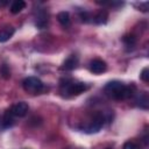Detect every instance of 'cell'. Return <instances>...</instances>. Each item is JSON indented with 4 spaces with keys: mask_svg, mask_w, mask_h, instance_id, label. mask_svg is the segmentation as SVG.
I'll return each mask as SVG.
<instances>
[{
    "mask_svg": "<svg viewBox=\"0 0 149 149\" xmlns=\"http://www.w3.org/2000/svg\"><path fill=\"white\" fill-rule=\"evenodd\" d=\"M134 86H127L119 80H112L104 87L105 93L114 100H126L134 95Z\"/></svg>",
    "mask_w": 149,
    "mask_h": 149,
    "instance_id": "6da1fadb",
    "label": "cell"
},
{
    "mask_svg": "<svg viewBox=\"0 0 149 149\" xmlns=\"http://www.w3.org/2000/svg\"><path fill=\"white\" fill-rule=\"evenodd\" d=\"M61 93L63 95H78L87 90L85 83L81 81H73V80H65L61 83Z\"/></svg>",
    "mask_w": 149,
    "mask_h": 149,
    "instance_id": "7a4b0ae2",
    "label": "cell"
},
{
    "mask_svg": "<svg viewBox=\"0 0 149 149\" xmlns=\"http://www.w3.org/2000/svg\"><path fill=\"white\" fill-rule=\"evenodd\" d=\"M22 86H23V90L26 92L30 93V94H38L44 88V84L37 77H27V78H24L23 81H22Z\"/></svg>",
    "mask_w": 149,
    "mask_h": 149,
    "instance_id": "3957f363",
    "label": "cell"
},
{
    "mask_svg": "<svg viewBox=\"0 0 149 149\" xmlns=\"http://www.w3.org/2000/svg\"><path fill=\"white\" fill-rule=\"evenodd\" d=\"M104 122H105V116L101 114V113H97L94 114V116L91 119V121L87 123V126L84 127V132L86 133H97L99 132L102 126H104Z\"/></svg>",
    "mask_w": 149,
    "mask_h": 149,
    "instance_id": "277c9868",
    "label": "cell"
},
{
    "mask_svg": "<svg viewBox=\"0 0 149 149\" xmlns=\"http://www.w3.org/2000/svg\"><path fill=\"white\" fill-rule=\"evenodd\" d=\"M88 69H90V71H91L92 73H94V74H100V73H102V72H105V71L107 70V64H106L105 61L97 58V59H93V61L90 62Z\"/></svg>",
    "mask_w": 149,
    "mask_h": 149,
    "instance_id": "5b68a950",
    "label": "cell"
},
{
    "mask_svg": "<svg viewBox=\"0 0 149 149\" xmlns=\"http://www.w3.org/2000/svg\"><path fill=\"white\" fill-rule=\"evenodd\" d=\"M12 113L14 116H17V118H23L28 114V111H29V106L27 102L24 101H20V102H16L15 105L12 106L10 108Z\"/></svg>",
    "mask_w": 149,
    "mask_h": 149,
    "instance_id": "8992f818",
    "label": "cell"
},
{
    "mask_svg": "<svg viewBox=\"0 0 149 149\" xmlns=\"http://www.w3.org/2000/svg\"><path fill=\"white\" fill-rule=\"evenodd\" d=\"M35 24L40 29H43L48 26V13L44 9H40L37 12V15L35 19Z\"/></svg>",
    "mask_w": 149,
    "mask_h": 149,
    "instance_id": "52a82bcc",
    "label": "cell"
},
{
    "mask_svg": "<svg viewBox=\"0 0 149 149\" xmlns=\"http://www.w3.org/2000/svg\"><path fill=\"white\" fill-rule=\"evenodd\" d=\"M135 102L136 105L142 108V109H148L149 108V97L147 92H139L135 97Z\"/></svg>",
    "mask_w": 149,
    "mask_h": 149,
    "instance_id": "ba28073f",
    "label": "cell"
},
{
    "mask_svg": "<svg viewBox=\"0 0 149 149\" xmlns=\"http://www.w3.org/2000/svg\"><path fill=\"white\" fill-rule=\"evenodd\" d=\"M77 65H78V57L76 55H71L64 61L61 69L65 70V71H72L77 68Z\"/></svg>",
    "mask_w": 149,
    "mask_h": 149,
    "instance_id": "9c48e42d",
    "label": "cell"
},
{
    "mask_svg": "<svg viewBox=\"0 0 149 149\" xmlns=\"http://www.w3.org/2000/svg\"><path fill=\"white\" fill-rule=\"evenodd\" d=\"M0 123L2 126V128H9L14 125V115L12 113L10 109H7L2 116V119L0 120Z\"/></svg>",
    "mask_w": 149,
    "mask_h": 149,
    "instance_id": "30bf717a",
    "label": "cell"
},
{
    "mask_svg": "<svg viewBox=\"0 0 149 149\" xmlns=\"http://www.w3.org/2000/svg\"><path fill=\"white\" fill-rule=\"evenodd\" d=\"M15 33V29L10 26H7L5 28H1L0 29V43H3V42H7Z\"/></svg>",
    "mask_w": 149,
    "mask_h": 149,
    "instance_id": "8fae6325",
    "label": "cell"
},
{
    "mask_svg": "<svg viewBox=\"0 0 149 149\" xmlns=\"http://www.w3.org/2000/svg\"><path fill=\"white\" fill-rule=\"evenodd\" d=\"M107 19H108V12L106 9H100L93 17H92V21L97 24H105L107 22Z\"/></svg>",
    "mask_w": 149,
    "mask_h": 149,
    "instance_id": "7c38bea8",
    "label": "cell"
},
{
    "mask_svg": "<svg viewBox=\"0 0 149 149\" xmlns=\"http://www.w3.org/2000/svg\"><path fill=\"white\" fill-rule=\"evenodd\" d=\"M24 7H26V2L23 0H15L12 2L9 10L12 14H19L22 9H24Z\"/></svg>",
    "mask_w": 149,
    "mask_h": 149,
    "instance_id": "4fadbf2b",
    "label": "cell"
},
{
    "mask_svg": "<svg viewBox=\"0 0 149 149\" xmlns=\"http://www.w3.org/2000/svg\"><path fill=\"white\" fill-rule=\"evenodd\" d=\"M57 20L63 27H68L70 24V14H69V12H65V10L59 12L57 14Z\"/></svg>",
    "mask_w": 149,
    "mask_h": 149,
    "instance_id": "5bb4252c",
    "label": "cell"
},
{
    "mask_svg": "<svg viewBox=\"0 0 149 149\" xmlns=\"http://www.w3.org/2000/svg\"><path fill=\"white\" fill-rule=\"evenodd\" d=\"M122 41L126 44V47H128V48H133L136 44V37L134 35H126V36H123Z\"/></svg>",
    "mask_w": 149,
    "mask_h": 149,
    "instance_id": "9a60e30c",
    "label": "cell"
},
{
    "mask_svg": "<svg viewBox=\"0 0 149 149\" xmlns=\"http://www.w3.org/2000/svg\"><path fill=\"white\" fill-rule=\"evenodd\" d=\"M0 73H1V76H2L5 79H8V78L10 77L9 68H8L6 64H1V65H0Z\"/></svg>",
    "mask_w": 149,
    "mask_h": 149,
    "instance_id": "2e32d148",
    "label": "cell"
},
{
    "mask_svg": "<svg viewBox=\"0 0 149 149\" xmlns=\"http://www.w3.org/2000/svg\"><path fill=\"white\" fill-rule=\"evenodd\" d=\"M140 79L143 80L144 83H148L149 81V69L148 68H143L141 73H140Z\"/></svg>",
    "mask_w": 149,
    "mask_h": 149,
    "instance_id": "e0dca14e",
    "label": "cell"
},
{
    "mask_svg": "<svg viewBox=\"0 0 149 149\" xmlns=\"http://www.w3.org/2000/svg\"><path fill=\"white\" fill-rule=\"evenodd\" d=\"M122 149H141V148H140V146L136 142H134V141H127L123 144Z\"/></svg>",
    "mask_w": 149,
    "mask_h": 149,
    "instance_id": "ac0fdd59",
    "label": "cell"
},
{
    "mask_svg": "<svg viewBox=\"0 0 149 149\" xmlns=\"http://www.w3.org/2000/svg\"><path fill=\"white\" fill-rule=\"evenodd\" d=\"M80 19H81L83 22H90V21H91L90 19H92V16H91V14L87 13V12H81V13H80Z\"/></svg>",
    "mask_w": 149,
    "mask_h": 149,
    "instance_id": "d6986e66",
    "label": "cell"
},
{
    "mask_svg": "<svg viewBox=\"0 0 149 149\" xmlns=\"http://www.w3.org/2000/svg\"><path fill=\"white\" fill-rule=\"evenodd\" d=\"M148 6H149V3L146 1V2H141L140 6H139V8H140V10H142V12H147V10H148Z\"/></svg>",
    "mask_w": 149,
    "mask_h": 149,
    "instance_id": "ffe728a7",
    "label": "cell"
},
{
    "mask_svg": "<svg viewBox=\"0 0 149 149\" xmlns=\"http://www.w3.org/2000/svg\"><path fill=\"white\" fill-rule=\"evenodd\" d=\"M8 5V1H2V0H0V9L2 8V7H5V6H7Z\"/></svg>",
    "mask_w": 149,
    "mask_h": 149,
    "instance_id": "44dd1931",
    "label": "cell"
},
{
    "mask_svg": "<svg viewBox=\"0 0 149 149\" xmlns=\"http://www.w3.org/2000/svg\"><path fill=\"white\" fill-rule=\"evenodd\" d=\"M106 149H112V148H106Z\"/></svg>",
    "mask_w": 149,
    "mask_h": 149,
    "instance_id": "7402d4cb",
    "label": "cell"
}]
</instances>
